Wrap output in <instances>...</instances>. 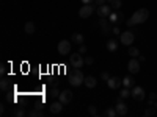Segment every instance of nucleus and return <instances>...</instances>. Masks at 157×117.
Masks as SVG:
<instances>
[{
    "label": "nucleus",
    "mask_w": 157,
    "mask_h": 117,
    "mask_svg": "<svg viewBox=\"0 0 157 117\" xmlns=\"http://www.w3.org/2000/svg\"><path fill=\"white\" fill-rule=\"evenodd\" d=\"M105 47H107L109 51H116L118 50V41L116 39H110V41H107Z\"/></svg>",
    "instance_id": "nucleus-19"
},
{
    "label": "nucleus",
    "mask_w": 157,
    "mask_h": 117,
    "mask_svg": "<svg viewBox=\"0 0 157 117\" xmlns=\"http://www.w3.org/2000/svg\"><path fill=\"white\" fill-rule=\"evenodd\" d=\"M57 48H58V53H60V55L66 56V55L71 53V42L66 41V39H63V41L58 42V47H57Z\"/></svg>",
    "instance_id": "nucleus-4"
},
{
    "label": "nucleus",
    "mask_w": 157,
    "mask_h": 117,
    "mask_svg": "<svg viewBox=\"0 0 157 117\" xmlns=\"http://www.w3.org/2000/svg\"><path fill=\"white\" fill-rule=\"evenodd\" d=\"M112 2H113V0H107V3H109V5H112Z\"/></svg>",
    "instance_id": "nucleus-40"
},
{
    "label": "nucleus",
    "mask_w": 157,
    "mask_h": 117,
    "mask_svg": "<svg viewBox=\"0 0 157 117\" xmlns=\"http://www.w3.org/2000/svg\"><path fill=\"white\" fill-rule=\"evenodd\" d=\"M123 17H124V14H123L121 11H118V9H116V11H113L112 14L109 16V20H110L112 23H118V22H120Z\"/></svg>",
    "instance_id": "nucleus-13"
},
{
    "label": "nucleus",
    "mask_w": 157,
    "mask_h": 117,
    "mask_svg": "<svg viewBox=\"0 0 157 117\" xmlns=\"http://www.w3.org/2000/svg\"><path fill=\"white\" fill-rule=\"evenodd\" d=\"M29 115H30V117H44V112H43L41 109H36V108H35L33 111L29 112Z\"/></svg>",
    "instance_id": "nucleus-23"
},
{
    "label": "nucleus",
    "mask_w": 157,
    "mask_h": 117,
    "mask_svg": "<svg viewBox=\"0 0 157 117\" xmlns=\"http://www.w3.org/2000/svg\"><path fill=\"white\" fill-rule=\"evenodd\" d=\"M105 115H107V117H115V115H118L116 108H107V109H105Z\"/></svg>",
    "instance_id": "nucleus-26"
},
{
    "label": "nucleus",
    "mask_w": 157,
    "mask_h": 117,
    "mask_svg": "<svg viewBox=\"0 0 157 117\" xmlns=\"http://www.w3.org/2000/svg\"><path fill=\"white\" fill-rule=\"evenodd\" d=\"M107 2V0H94V3L98 5V6H101V5H104V3H105Z\"/></svg>",
    "instance_id": "nucleus-38"
},
{
    "label": "nucleus",
    "mask_w": 157,
    "mask_h": 117,
    "mask_svg": "<svg viewBox=\"0 0 157 117\" xmlns=\"http://www.w3.org/2000/svg\"><path fill=\"white\" fill-rule=\"evenodd\" d=\"M155 100H157V94H155V92L149 94V101H148V105H154Z\"/></svg>",
    "instance_id": "nucleus-31"
},
{
    "label": "nucleus",
    "mask_w": 157,
    "mask_h": 117,
    "mask_svg": "<svg viewBox=\"0 0 157 117\" xmlns=\"http://www.w3.org/2000/svg\"><path fill=\"white\" fill-rule=\"evenodd\" d=\"M116 112H118V115H126L127 114V105L124 101H121V100H118L116 101Z\"/></svg>",
    "instance_id": "nucleus-12"
},
{
    "label": "nucleus",
    "mask_w": 157,
    "mask_h": 117,
    "mask_svg": "<svg viewBox=\"0 0 157 117\" xmlns=\"http://www.w3.org/2000/svg\"><path fill=\"white\" fill-rule=\"evenodd\" d=\"M129 55L132 56V58H138V56H140V50H138L137 47L129 45Z\"/></svg>",
    "instance_id": "nucleus-22"
},
{
    "label": "nucleus",
    "mask_w": 157,
    "mask_h": 117,
    "mask_svg": "<svg viewBox=\"0 0 157 117\" xmlns=\"http://www.w3.org/2000/svg\"><path fill=\"white\" fill-rule=\"evenodd\" d=\"M71 42H72V44H77V45H82V44L85 42V37H83V34H80V33H72Z\"/></svg>",
    "instance_id": "nucleus-15"
},
{
    "label": "nucleus",
    "mask_w": 157,
    "mask_h": 117,
    "mask_svg": "<svg viewBox=\"0 0 157 117\" xmlns=\"http://www.w3.org/2000/svg\"><path fill=\"white\" fill-rule=\"evenodd\" d=\"M120 97H121V98L132 97V90H130V87H123V90L120 92Z\"/></svg>",
    "instance_id": "nucleus-21"
},
{
    "label": "nucleus",
    "mask_w": 157,
    "mask_h": 117,
    "mask_svg": "<svg viewBox=\"0 0 157 117\" xmlns=\"http://www.w3.org/2000/svg\"><path fill=\"white\" fill-rule=\"evenodd\" d=\"M148 17H149V11H148L146 8H140V9H137V11L134 12L132 17H130L126 23H127V27H134V25H138V23L146 22Z\"/></svg>",
    "instance_id": "nucleus-1"
},
{
    "label": "nucleus",
    "mask_w": 157,
    "mask_h": 117,
    "mask_svg": "<svg viewBox=\"0 0 157 117\" xmlns=\"http://www.w3.org/2000/svg\"><path fill=\"white\" fill-rule=\"evenodd\" d=\"M110 20H109V17H101V20H99V25L102 27V33H109L110 31Z\"/></svg>",
    "instance_id": "nucleus-16"
},
{
    "label": "nucleus",
    "mask_w": 157,
    "mask_h": 117,
    "mask_svg": "<svg viewBox=\"0 0 157 117\" xmlns=\"http://www.w3.org/2000/svg\"><path fill=\"white\" fill-rule=\"evenodd\" d=\"M123 86H124V87H134V86H135V81H134V78H132V73L126 75V76L123 78Z\"/></svg>",
    "instance_id": "nucleus-17"
},
{
    "label": "nucleus",
    "mask_w": 157,
    "mask_h": 117,
    "mask_svg": "<svg viewBox=\"0 0 157 117\" xmlns=\"http://www.w3.org/2000/svg\"><path fill=\"white\" fill-rule=\"evenodd\" d=\"M121 84H123V78H120V76H110L107 81V86L110 89H120Z\"/></svg>",
    "instance_id": "nucleus-10"
},
{
    "label": "nucleus",
    "mask_w": 157,
    "mask_h": 117,
    "mask_svg": "<svg viewBox=\"0 0 157 117\" xmlns=\"http://www.w3.org/2000/svg\"><path fill=\"white\" fill-rule=\"evenodd\" d=\"M35 30H36V27H35L33 22H27V23H25V33H27V34H33Z\"/></svg>",
    "instance_id": "nucleus-20"
},
{
    "label": "nucleus",
    "mask_w": 157,
    "mask_h": 117,
    "mask_svg": "<svg viewBox=\"0 0 157 117\" xmlns=\"http://www.w3.org/2000/svg\"><path fill=\"white\" fill-rule=\"evenodd\" d=\"M85 83V75L82 73V70L80 69H75L71 75H69V84H72V86H82Z\"/></svg>",
    "instance_id": "nucleus-2"
},
{
    "label": "nucleus",
    "mask_w": 157,
    "mask_h": 117,
    "mask_svg": "<svg viewBox=\"0 0 157 117\" xmlns=\"http://www.w3.org/2000/svg\"><path fill=\"white\" fill-rule=\"evenodd\" d=\"M86 50H88V48H86V45H85V44H82V45H80V48H78V53H86Z\"/></svg>",
    "instance_id": "nucleus-34"
},
{
    "label": "nucleus",
    "mask_w": 157,
    "mask_h": 117,
    "mask_svg": "<svg viewBox=\"0 0 157 117\" xmlns=\"http://www.w3.org/2000/svg\"><path fill=\"white\" fill-rule=\"evenodd\" d=\"M96 12L99 17H109L112 14V6L110 5H101L96 8Z\"/></svg>",
    "instance_id": "nucleus-9"
},
{
    "label": "nucleus",
    "mask_w": 157,
    "mask_h": 117,
    "mask_svg": "<svg viewBox=\"0 0 157 117\" xmlns=\"http://www.w3.org/2000/svg\"><path fill=\"white\" fill-rule=\"evenodd\" d=\"M121 5H123V0H113L110 6H112V9H120Z\"/></svg>",
    "instance_id": "nucleus-27"
},
{
    "label": "nucleus",
    "mask_w": 157,
    "mask_h": 117,
    "mask_svg": "<svg viewBox=\"0 0 157 117\" xmlns=\"http://www.w3.org/2000/svg\"><path fill=\"white\" fill-rule=\"evenodd\" d=\"M96 84H98V80L94 76H85V86L86 87H90V89H93V87H96Z\"/></svg>",
    "instance_id": "nucleus-18"
},
{
    "label": "nucleus",
    "mask_w": 157,
    "mask_h": 117,
    "mask_svg": "<svg viewBox=\"0 0 157 117\" xmlns=\"http://www.w3.org/2000/svg\"><path fill=\"white\" fill-rule=\"evenodd\" d=\"M0 89H2L3 92H5V90H8L10 89V81L5 80V78H2V81H0Z\"/></svg>",
    "instance_id": "nucleus-25"
},
{
    "label": "nucleus",
    "mask_w": 157,
    "mask_h": 117,
    "mask_svg": "<svg viewBox=\"0 0 157 117\" xmlns=\"http://www.w3.org/2000/svg\"><path fill=\"white\" fill-rule=\"evenodd\" d=\"M93 62H94L93 56H85V64H86V66H91Z\"/></svg>",
    "instance_id": "nucleus-33"
},
{
    "label": "nucleus",
    "mask_w": 157,
    "mask_h": 117,
    "mask_svg": "<svg viewBox=\"0 0 157 117\" xmlns=\"http://www.w3.org/2000/svg\"><path fill=\"white\" fill-rule=\"evenodd\" d=\"M49 84H50L52 87H57V84H58V81H57V80H49Z\"/></svg>",
    "instance_id": "nucleus-36"
},
{
    "label": "nucleus",
    "mask_w": 157,
    "mask_h": 117,
    "mask_svg": "<svg viewBox=\"0 0 157 117\" xmlns=\"http://www.w3.org/2000/svg\"><path fill=\"white\" fill-rule=\"evenodd\" d=\"M88 112H90L91 115H94V117H96V115H98V109H96V106H94V105H90V106H88Z\"/></svg>",
    "instance_id": "nucleus-29"
},
{
    "label": "nucleus",
    "mask_w": 157,
    "mask_h": 117,
    "mask_svg": "<svg viewBox=\"0 0 157 117\" xmlns=\"http://www.w3.org/2000/svg\"><path fill=\"white\" fill-rule=\"evenodd\" d=\"M112 31H113V34H121V30L118 28V27H113V28H112Z\"/></svg>",
    "instance_id": "nucleus-37"
},
{
    "label": "nucleus",
    "mask_w": 157,
    "mask_h": 117,
    "mask_svg": "<svg viewBox=\"0 0 157 117\" xmlns=\"http://www.w3.org/2000/svg\"><path fill=\"white\" fill-rule=\"evenodd\" d=\"M120 36H121L123 45H132V42L135 41V34L132 31H123Z\"/></svg>",
    "instance_id": "nucleus-7"
},
{
    "label": "nucleus",
    "mask_w": 157,
    "mask_h": 117,
    "mask_svg": "<svg viewBox=\"0 0 157 117\" xmlns=\"http://www.w3.org/2000/svg\"><path fill=\"white\" fill-rule=\"evenodd\" d=\"M58 98H60V101L63 103V105H68V103L72 101V92L71 90H63V92H60Z\"/></svg>",
    "instance_id": "nucleus-11"
},
{
    "label": "nucleus",
    "mask_w": 157,
    "mask_h": 117,
    "mask_svg": "<svg viewBox=\"0 0 157 117\" xmlns=\"http://www.w3.org/2000/svg\"><path fill=\"white\" fill-rule=\"evenodd\" d=\"M155 112H157L155 106H148V108L145 109V115H146V117H151V115H154Z\"/></svg>",
    "instance_id": "nucleus-24"
},
{
    "label": "nucleus",
    "mask_w": 157,
    "mask_h": 117,
    "mask_svg": "<svg viewBox=\"0 0 157 117\" xmlns=\"http://www.w3.org/2000/svg\"><path fill=\"white\" fill-rule=\"evenodd\" d=\"M49 111H50L52 114L61 112V111H63V103H61V101H54V103H52V105L49 106Z\"/></svg>",
    "instance_id": "nucleus-14"
},
{
    "label": "nucleus",
    "mask_w": 157,
    "mask_h": 117,
    "mask_svg": "<svg viewBox=\"0 0 157 117\" xmlns=\"http://www.w3.org/2000/svg\"><path fill=\"white\" fill-rule=\"evenodd\" d=\"M145 97H146V94H145V89H143L141 86H134L132 87V98L134 100L143 101V100H145Z\"/></svg>",
    "instance_id": "nucleus-5"
},
{
    "label": "nucleus",
    "mask_w": 157,
    "mask_h": 117,
    "mask_svg": "<svg viewBox=\"0 0 157 117\" xmlns=\"http://www.w3.org/2000/svg\"><path fill=\"white\" fill-rule=\"evenodd\" d=\"M93 2H94V0H82V3H83V5H91Z\"/></svg>",
    "instance_id": "nucleus-39"
},
{
    "label": "nucleus",
    "mask_w": 157,
    "mask_h": 117,
    "mask_svg": "<svg viewBox=\"0 0 157 117\" xmlns=\"http://www.w3.org/2000/svg\"><path fill=\"white\" fill-rule=\"evenodd\" d=\"M127 69H129V72L130 73H138L140 72V59L138 58H132L129 62H127Z\"/></svg>",
    "instance_id": "nucleus-8"
},
{
    "label": "nucleus",
    "mask_w": 157,
    "mask_h": 117,
    "mask_svg": "<svg viewBox=\"0 0 157 117\" xmlns=\"http://www.w3.org/2000/svg\"><path fill=\"white\" fill-rule=\"evenodd\" d=\"M35 108H36V109H43V108H44V103L36 101V103H35Z\"/></svg>",
    "instance_id": "nucleus-35"
},
{
    "label": "nucleus",
    "mask_w": 157,
    "mask_h": 117,
    "mask_svg": "<svg viewBox=\"0 0 157 117\" xmlns=\"http://www.w3.org/2000/svg\"><path fill=\"white\" fill-rule=\"evenodd\" d=\"M58 95H60V90H58L57 87H52V89H50V97H52V98H57Z\"/></svg>",
    "instance_id": "nucleus-28"
},
{
    "label": "nucleus",
    "mask_w": 157,
    "mask_h": 117,
    "mask_svg": "<svg viewBox=\"0 0 157 117\" xmlns=\"http://www.w3.org/2000/svg\"><path fill=\"white\" fill-rule=\"evenodd\" d=\"M154 106H155V109H157V101H154Z\"/></svg>",
    "instance_id": "nucleus-41"
},
{
    "label": "nucleus",
    "mask_w": 157,
    "mask_h": 117,
    "mask_svg": "<svg viewBox=\"0 0 157 117\" xmlns=\"http://www.w3.org/2000/svg\"><path fill=\"white\" fill-rule=\"evenodd\" d=\"M24 114H25L24 108H16V109H14V115H16V117H24Z\"/></svg>",
    "instance_id": "nucleus-30"
},
{
    "label": "nucleus",
    "mask_w": 157,
    "mask_h": 117,
    "mask_svg": "<svg viewBox=\"0 0 157 117\" xmlns=\"http://www.w3.org/2000/svg\"><path fill=\"white\" fill-rule=\"evenodd\" d=\"M94 12V6L93 5H83L80 9H78V17L82 19H88L91 14Z\"/></svg>",
    "instance_id": "nucleus-6"
},
{
    "label": "nucleus",
    "mask_w": 157,
    "mask_h": 117,
    "mask_svg": "<svg viewBox=\"0 0 157 117\" xmlns=\"http://www.w3.org/2000/svg\"><path fill=\"white\" fill-rule=\"evenodd\" d=\"M109 78H110V73H109V72H102V73H101V80H104L105 83L109 81Z\"/></svg>",
    "instance_id": "nucleus-32"
},
{
    "label": "nucleus",
    "mask_w": 157,
    "mask_h": 117,
    "mask_svg": "<svg viewBox=\"0 0 157 117\" xmlns=\"http://www.w3.org/2000/svg\"><path fill=\"white\" fill-rule=\"evenodd\" d=\"M69 62H71L72 67L80 69V67H83V64H85V58H82V53H72L71 58H69Z\"/></svg>",
    "instance_id": "nucleus-3"
}]
</instances>
